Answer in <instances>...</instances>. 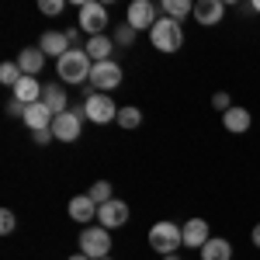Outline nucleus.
I'll use <instances>...</instances> for the list:
<instances>
[{
	"instance_id": "1",
	"label": "nucleus",
	"mask_w": 260,
	"mask_h": 260,
	"mask_svg": "<svg viewBox=\"0 0 260 260\" xmlns=\"http://www.w3.org/2000/svg\"><path fill=\"white\" fill-rule=\"evenodd\" d=\"M94 59L87 56V49H70L62 59H56V73L62 83H90Z\"/></svg>"
},
{
	"instance_id": "2",
	"label": "nucleus",
	"mask_w": 260,
	"mask_h": 260,
	"mask_svg": "<svg viewBox=\"0 0 260 260\" xmlns=\"http://www.w3.org/2000/svg\"><path fill=\"white\" fill-rule=\"evenodd\" d=\"M77 24H80V31L87 39H98V35H108V7L104 4H94V0H83L80 4V14H77Z\"/></svg>"
},
{
	"instance_id": "3",
	"label": "nucleus",
	"mask_w": 260,
	"mask_h": 260,
	"mask_svg": "<svg viewBox=\"0 0 260 260\" xmlns=\"http://www.w3.org/2000/svg\"><path fill=\"white\" fill-rule=\"evenodd\" d=\"M149 246L160 257H170V253H177L180 246H184V229H180L177 222H156L149 229Z\"/></svg>"
},
{
	"instance_id": "4",
	"label": "nucleus",
	"mask_w": 260,
	"mask_h": 260,
	"mask_svg": "<svg viewBox=\"0 0 260 260\" xmlns=\"http://www.w3.org/2000/svg\"><path fill=\"white\" fill-rule=\"evenodd\" d=\"M149 42H153L156 52H177L180 45H184V28H180V21L160 18L153 24V31H149Z\"/></svg>"
},
{
	"instance_id": "5",
	"label": "nucleus",
	"mask_w": 260,
	"mask_h": 260,
	"mask_svg": "<svg viewBox=\"0 0 260 260\" xmlns=\"http://www.w3.org/2000/svg\"><path fill=\"white\" fill-rule=\"evenodd\" d=\"M111 250V233L104 225H83L80 233V253H87L90 260H104Z\"/></svg>"
},
{
	"instance_id": "6",
	"label": "nucleus",
	"mask_w": 260,
	"mask_h": 260,
	"mask_svg": "<svg viewBox=\"0 0 260 260\" xmlns=\"http://www.w3.org/2000/svg\"><path fill=\"white\" fill-rule=\"evenodd\" d=\"M83 118L94 121V125H108V121L118 118V104L111 101V94H90L83 101Z\"/></svg>"
},
{
	"instance_id": "7",
	"label": "nucleus",
	"mask_w": 260,
	"mask_h": 260,
	"mask_svg": "<svg viewBox=\"0 0 260 260\" xmlns=\"http://www.w3.org/2000/svg\"><path fill=\"white\" fill-rule=\"evenodd\" d=\"M83 108H77V111H62V115H56L52 118V136H56V142H77L83 132Z\"/></svg>"
},
{
	"instance_id": "8",
	"label": "nucleus",
	"mask_w": 260,
	"mask_h": 260,
	"mask_svg": "<svg viewBox=\"0 0 260 260\" xmlns=\"http://www.w3.org/2000/svg\"><path fill=\"white\" fill-rule=\"evenodd\" d=\"M121 66L115 59L111 62H94V70H90V87L98 90V94H111L115 87H121Z\"/></svg>"
},
{
	"instance_id": "9",
	"label": "nucleus",
	"mask_w": 260,
	"mask_h": 260,
	"mask_svg": "<svg viewBox=\"0 0 260 260\" xmlns=\"http://www.w3.org/2000/svg\"><path fill=\"white\" fill-rule=\"evenodd\" d=\"M128 24L136 28V31H153V24H156V4H149V0H132V7H128Z\"/></svg>"
},
{
	"instance_id": "10",
	"label": "nucleus",
	"mask_w": 260,
	"mask_h": 260,
	"mask_svg": "<svg viewBox=\"0 0 260 260\" xmlns=\"http://www.w3.org/2000/svg\"><path fill=\"white\" fill-rule=\"evenodd\" d=\"M98 222L111 233V229H121L125 222H128V205L125 201H118V198H111V201H104L98 208Z\"/></svg>"
},
{
	"instance_id": "11",
	"label": "nucleus",
	"mask_w": 260,
	"mask_h": 260,
	"mask_svg": "<svg viewBox=\"0 0 260 260\" xmlns=\"http://www.w3.org/2000/svg\"><path fill=\"white\" fill-rule=\"evenodd\" d=\"M222 18H225V4L222 0H198L194 4V21L205 24V28H215Z\"/></svg>"
},
{
	"instance_id": "12",
	"label": "nucleus",
	"mask_w": 260,
	"mask_h": 260,
	"mask_svg": "<svg viewBox=\"0 0 260 260\" xmlns=\"http://www.w3.org/2000/svg\"><path fill=\"white\" fill-rule=\"evenodd\" d=\"M180 229H184V246H187V250H201L205 243L212 240V236H208V222L205 219H187Z\"/></svg>"
},
{
	"instance_id": "13",
	"label": "nucleus",
	"mask_w": 260,
	"mask_h": 260,
	"mask_svg": "<svg viewBox=\"0 0 260 260\" xmlns=\"http://www.w3.org/2000/svg\"><path fill=\"white\" fill-rule=\"evenodd\" d=\"M222 125H225V132H233V136H243V132H250V125H253V115L246 111V108H229L225 115H222Z\"/></svg>"
},
{
	"instance_id": "14",
	"label": "nucleus",
	"mask_w": 260,
	"mask_h": 260,
	"mask_svg": "<svg viewBox=\"0 0 260 260\" xmlns=\"http://www.w3.org/2000/svg\"><path fill=\"white\" fill-rule=\"evenodd\" d=\"M52 118H56V115L39 101V104H28V108H24V118L21 121H24L31 132H42V128H52Z\"/></svg>"
},
{
	"instance_id": "15",
	"label": "nucleus",
	"mask_w": 260,
	"mask_h": 260,
	"mask_svg": "<svg viewBox=\"0 0 260 260\" xmlns=\"http://www.w3.org/2000/svg\"><path fill=\"white\" fill-rule=\"evenodd\" d=\"M66 212H70L73 222H94L98 219V205L90 201V194H77V198L66 205Z\"/></svg>"
},
{
	"instance_id": "16",
	"label": "nucleus",
	"mask_w": 260,
	"mask_h": 260,
	"mask_svg": "<svg viewBox=\"0 0 260 260\" xmlns=\"http://www.w3.org/2000/svg\"><path fill=\"white\" fill-rule=\"evenodd\" d=\"M39 49L45 52V56L62 59V56L70 52V39H66V31H45V35L39 39Z\"/></svg>"
},
{
	"instance_id": "17",
	"label": "nucleus",
	"mask_w": 260,
	"mask_h": 260,
	"mask_svg": "<svg viewBox=\"0 0 260 260\" xmlns=\"http://www.w3.org/2000/svg\"><path fill=\"white\" fill-rule=\"evenodd\" d=\"M42 90H45V83H39V77H21V83L14 87V98L28 108V104H39L42 101Z\"/></svg>"
},
{
	"instance_id": "18",
	"label": "nucleus",
	"mask_w": 260,
	"mask_h": 260,
	"mask_svg": "<svg viewBox=\"0 0 260 260\" xmlns=\"http://www.w3.org/2000/svg\"><path fill=\"white\" fill-rule=\"evenodd\" d=\"M18 66H21V73H24V77H39L42 66H45V52H42L39 45H31V49H21Z\"/></svg>"
},
{
	"instance_id": "19",
	"label": "nucleus",
	"mask_w": 260,
	"mask_h": 260,
	"mask_svg": "<svg viewBox=\"0 0 260 260\" xmlns=\"http://www.w3.org/2000/svg\"><path fill=\"white\" fill-rule=\"evenodd\" d=\"M87 56L94 62H111V52H115V39L111 35H98V39H87Z\"/></svg>"
},
{
	"instance_id": "20",
	"label": "nucleus",
	"mask_w": 260,
	"mask_h": 260,
	"mask_svg": "<svg viewBox=\"0 0 260 260\" xmlns=\"http://www.w3.org/2000/svg\"><path fill=\"white\" fill-rule=\"evenodd\" d=\"M201 260H233V243L222 236H212L201 246Z\"/></svg>"
},
{
	"instance_id": "21",
	"label": "nucleus",
	"mask_w": 260,
	"mask_h": 260,
	"mask_svg": "<svg viewBox=\"0 0 260 260\" xmlns=\"http://www.w3.org/2000/svg\"><path fill=\"white\" fill-rule=\"evenodd\" d=\"M42 104H45L52 115L70 111V108H66V90H62L59 83H45V90H42Z\"/></svg>"
},
{
	"instance_id": "22",
	"label": "nucleus",
	"mask_w": 260,
	"mask_h": 260,
	"mask_svg": "<svg viewBox=\"0 0 260 260\" xmlns=\"http://www.w3.org/2000/svg\"><path fill=\"white\" fill-rule=\"evenodd\" d=\"M160 11H163V18L180 21V18H187V14H194V4H187V0H163Z\"/></svg>"
},
{
	"instance_id": "23",
	"label": "nucleus",
	"mask_w": 260,
	"mask_h": 260,
	"mask_svg": "<svg viewBox=\"0 0 260 260\" xmlns=\"http://www.w3.org/2000/svg\"><path fill=\"white\" fill-rule=\"evenodd\" d=\"M125 128V132H132V128H139L142 125V111L136 108V104H128V108H118V118H115Z\"/></svg>"
},
{
	"instance_id": "24",
	"label": "nucleus",
	"mask_w": 260,
	"mask_h": 260,
	"mask_svg": "<svg viewBox=\"0 0 260 260\" xmlns=\"http://www.w3.org/2000/svg\"><path fill=\"white\" fill-rule=\"evenodd\" d=\"M21 77H24V73H21L18 62H4V66H0V83H4V87H11V90H14V87L21 83Z\"/></svg>"
},
{
	"instance_id": "25",
	"label": "nucleus",
	"mask_w": 260,
	"mask_h": 260,
	"mask_svg": "<svg viewBox=\"0 0 260 260\" xmlns=\"http://www.w3.org/2000/svg\"><path fill=\"white\" fill-rule=\"evenodd\" d=\"M87 194H90V201L101 208L104 201H111V184H108V180H94V184L87 187Z\"/></svg>"
},
{
	"instance_id": "26",
	"label": "nucleus",
	"mask_w": 260,
	"mask_h": 260,
	"mask_svg": "<svg viewBox=\"0 0 260 260\" xmlns=\"http://www.w3.org/2000/svg\"><path fill=\"white\" fill-rule=\"evenodd\" d=\"M111 39H115V45H132V42H136V28L125 21V24L115 28V35H111Z\"/></svg>"
},
{
	"instance_id": "27",
	"label": "nucleus",
	"mask_w": 260,
	"mask_h": 260,
	"mask_svg": "<svg viewBox=\"0 0 260 260\" xmlns=\"http://www.w3.org/2000/svg\"><path fill=\"white\" fill-rule=\"evenodd\" d=\"M212 108H215V111H222V115H225V111H229V108H233V98H229V94H225V90H215V94H212Z\"/></svg>"
},
{
	"instance_id": "28",
	"label": "nucleus",
	"mask_w": 260,
	"mask_h": 260,
	"mask_svg": "<svg viewBox=\"0 0 260 260\" xmlns=\"http://www.w3.org/2000/svg\"><path fill=\"white\" fill-rule=\"evenodd\" d=\"M14 225H18L14 212H11V208H4V212H0V233H4V236H11V233H14Z\"/></svg>"
},
{
	"instance_id": "29",
	"label": "nucleus",
	"mask_w": 260,
	"mask_h": 260,
	"mask_svg": "<svg viewBox=\"0 0 260 260\" xmlns=\"http://www.w3.org/2000/svg\"><path fill=\"white\" fill-rule=\"evenodd\" d=\"M62 0H39V11L42 14H49V18H56V14H62Z\"/></svg>"
},
{
	"instance_id": "30",
	"label": "nucleus",
	"mask_w": 260,
	"mask_h": 260,
	"mask_svg": "<svg viewBox=\"0 0 260 260\" xmlns=\"http://www.w3.org/2000/svg\"><path fill=\"white\" fill-rule=\"evenodd\" d=\"M7 115H11V118H24V104H21L18 98H11L7 101Z\"/></svg>"
},
{
	"instance_id": "31",
	"label": "nucleus",
	"mask_w": 260,
	"mask_h": 260,
	"mask_svg": "<svg viewBox=\"0 0 260 260\" xmlns=\"http://www.w3.org/2000/svg\"><path fill=\"white\" fill-rule=\"evenodd\" d=\"M31 139H35V146H45V142H52L56 136H52V128H42V132H31Z\"/></svg>"
},
{
	"instance_id": "32",
	"label": "nucleus",
	"mask_w": 260,
	"mask_h": 260,
	"mask_svg": "<svg viewBox=\"0 0 260 260\" xmlns=\"http://www.w3.org/2000/svg\"><path fill=\"white\" fill-rule=\"evenodd\" d=\"M250 240H253V246H257V250H260V222H257V225H253V233H250Z\"/></svg>"
},
{
	"instance_id": "33",
	"label": "nucleus",
	"mask_w": 260,
	"mask_h": 260,
	"mask_svg": "<svg viewBox=\"0 0 260 260\" xmlns=\"http://www.w3.org/2000/svg\"><path fill=\"white\" fill-rule=\"evenodd\" d=\"M70 260H90V257H87V253H73Z\"/></svg>"
},
{
	"instance_id": "34",
	"label": "nucleus",
	"mask_w": 260,
	"mask_h": 260,
	"mask_svg": "<svg viewBox=\"0 0 260 260\" xmlns=\"http://www.w3.org/2000/svg\"><path fill=\"white\" fill-rule=\"evenodd\" d=\"M250 7H253V11H257V14H260V0H253V4H250Z\"/></svg>"
},
{
	"instance_id": "35",
	"label": "nucleus",
	"mask_w": 260,
	"mask_h": 260,
	"mask_svg": "<svg viewBox=\"0 0 260 260\" xmlns=\"http://www.w3.org/2000/svg\"><path fill=\"white\" fill-rule=\"evenodd\" d=\"M163 260H180V257H177V253H170V257H163Z\"/></svg>"
},
{
	"instance_id": "36",
	"label": "nucleus",
	"mask_w": 260,
	"mask_h": 260,
	"mask_svg": "<svg viewBox=\"0 0 260 260\" xmlns=\"http://www.w3.org/2000/svg\"><path fill=\"white\" fill-rule=\"evenodd\" d=\"M104 260H111V257H104Z\"/></svg>"
}]
</instances>
